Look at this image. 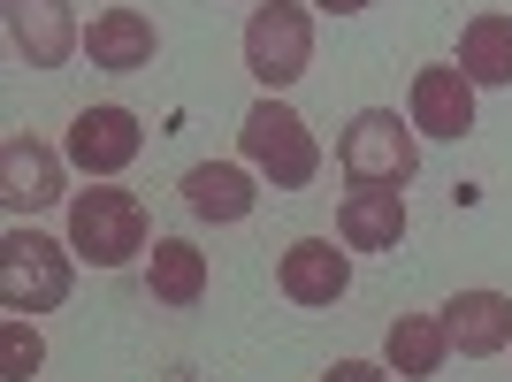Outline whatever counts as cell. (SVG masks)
<instances>
[{"mask_svg":"<svg viewBox=\"0 0 512 382\" xmlns=\"http://www.w3.org/2000/svg\"><path fill=\"white\" fill-rule=\"evenodd\" d=\"M153 16L146 8H100L85 31V54L92 69H107V77H130V69H153Z\"/></svg>","mask_w":512,"mask_h":382,"instance_id":"13","label":"cell"},{"mask_svg":"<svg viewBox=\"0 0 512 382\" xmlns=\"http://www.w3.org/2000/svg\"><path fill=\"white\" fill-rule=\"evenodd\" d=\"M77 283V253L54 245L39 230H8L0 237V306L8 314H54Z\"/></svg>","mask_w":512,"mask_h":382,"instance_id":"4","label":"cell"},{"mask_svg":"<svg viewBox=\"0 0 512 382\" xmlns=\"http://www.w3.org/2000/svg\"><path fill=\"white\" fill-rule=\"evenodd\" d=\"M459 69L467 85H512V16H474L459 31Z\"/></svg>","mask_w":512,"mask_h":382,"instance_id":"17","label":"cell"},{"mask_svg":"<svg viewBox=\"0 0 512 382\" xmlns=\"http://www.w3.org/2000/svg\"><path fill=\"white\" fill-rule=\"evenodd\" d=\"M138 146H146V130H138V115L130 107H85L77 123H69V169H85L92 184H115V176L138 161Z\"/></svg>","mask_w":512,"mask_h":382,"instance_id":"6","label":"cell"},{"mask_svg":"<svg viewBox=\"0 0 512 382\" xmlns=\"http://www.w3.org/2000/svg\"><path fill=\"white\" fill-rule=\"evenodd\" d=\"M146 291L161 306H199L207 298V253H199L192 237H161L146 253Z\"/></svg>","mask_w":512,"mask_h":382,"instance_id":"16","label":"cell"},{"mask_svg":"<svg viewBox=\"0 0 512 382\" xmlns=\"http://www.w3.org/2000/svg\"><path fill=\"white\" fill-rule=\"evenodd\" d=\"M383 360H390V375H406V382L444 375V360H451L444 314H398V321H390V337H383Z\"/></svg>","mask_w":512,"mask_h":382,"instance_id":"14","label":"cell"},{"mask_svg":"<svg viewBox=\"0 0 512 382\" xmlns=\"http://www.w3.org/2000/svg\"><path fill=\"white\" fill-rule=\"evenodd\" d=\"M337 169L352 184H383V191H406L413 169H421V130L398 123V107H360L337 138Z\"/></svg>","mask_w":512,"mask_h":382,"instance_id":"3","label":"cell"},{"mask_svg":"<svg viewBox=\"0 0 512 382\" xmlns=\"http://www.w3.org/2000/svg\"><path fill=\"white\" fill-rule=\"evenodd\" d=\"M39 360H46L39 329H31L23 314H8V321H0V375H8V382H23V375H39Z\"/></svg>","mask_w":512,"mask_h":382,"instance_id":"18","label":"cell"},{"mask_svg":"<svg viewBox=\"0 0 512 382\" xmlns=\"http://www.w3.org/2000/svg\"><path fill=\"white\" fill-rule=\"evenodd\" d=\"M62 199V153L39 138H0V207L8 214H39Z\"/></svg>","mask_w":512,"mask_h":382,"instance_id":"8","label":"cell"},{"mask_svg":"<svg viewBox=\"0 0 512 382\" xmlns=\"http://www.w3.org/2000/svg\"><path fill=\"white\" fill-rule=\"evenodd\" d=\"M337 237L352 253H390L406 237V191H383V184H352L337 207Z\"/></svg>","mask_w":512,"mask_h":382,"instance_id":"12","label":"cell"},{"mask_svg":"<svg viewBox=\"0 0 512 382\" xmlns=\"http://www.w3.org/2000/svg\"><path fill=\"white\" fill-rule=\"evenodd\" d=\"M444 329H451L459 360H497V352H512V298L505 291H459L444 306Z\"/></svg>","mask_w":512,"mask_h":382,"instance_id":"10","label":"cell"},{"mask_svg":"<svg viewBox=\"0 0 512 382\" xmlns=\"http://www.w3.org/2000/svg\"><path fill=\"white\" fill-rule=\"evenodd\" d=\"M314 62V16L299 0H260L245 16V69L260 92H291Z\"/></svg>","mask_w":512,"mask_h":382,"instance_id":"5","label":"cell"},{"mask_svg":"<svg viewBox=\"0 0 512 382\" xmlns=\"http://www.w3.org/2000/svg\"><path fill=\"white\" fill-rule=\"evenodd\" d=\"M413 130L421 138H467L474 130V85L459 62H428L413 77Z\"/></svg>","mask_w":512,"mask_h":382,"instance_id":"9","label":"cell"},{"mask_svg":"<svg viewBox=\"0 0 512 382\" xmlns=\"http://www.w3.org/2000/svg\"><path fill=\"white\" fill-rule=\"evenodd\" d=\"M237 146H245V169L253 176H268L276 191H299V184H314V169H321V146H314V130L283 107V92H268V100H253L245 107V123H237Z\"/></svg>","mask_w":512,"mask_h":382,"instance_id":"2","label":"cell"},{"mask_svg":"<svg viewBox=\"0 0 512 382\" xmlns=\"http://www.w3.org/2000/svg\"><path fill=\"white\" fill-rule=\"evenodd\" d=\"M276 283H283V298H291V306H337V298L352 291V260H344L329 237H299V245L283 253Z\"/></svg>","mask_w":512,"mask_h":382,"instance_id":"11","label":"cell"},{"mask_svg":"<svg viewBox=\"0 0 512 382\" xmlns=\"http://www.w3.org/2000/svg\"><path fill=\"white\" fill-rule=\"evenodd\" d=\"M8 8V39L31 69H62L85 46V23L69 16V0H0Z\"/></svg>","mask_w":512,"mask_h":382,"instance_id":"7","label":"cell"},{"mask_svg":"<svg viewBox=\"0 0 512 382\" xmlns=\"http://www.w3.org/2000/svg\"><path fill=\"white\" fill-rule=\"evenodd\" d=\"M253 169H237V161H199L192 176H184V207L199 214V222H245L253 214Z\"/></svg>","mask_w":512,"mask_h":382,"instance_id":"15","label":"cell"},{"mask_svg":"<svg viewBox=\"0 0 512 382\" xmlns=\"http://www.w3.org/2000/svg\"><path fill=\"white\" fill-rule=\"evenodd\" d=\"M306 8H329V16H360V8H375V0H306Z\"/></svg>","mask_w":512,"mask_h":382,"instance_id":"20","label":"cell"},{"mask_svg":"<svg viewBox=\"0 0 512 382\" xmlns=\"http://www.w3.org/2000/svg\"><path fill=\"white\" fill-rule=\"evenodd\" d=\"M321 382H390V375H383V367H367V360H337Z\"/></svg>","mask_w":512,"mask_h":382,"instance_id":"19","label":"cell"},{"mask_svg":"<svg viewBox=\"0 0 512 382\" xmlns=\"http://www.w3.org/2000/svg\"><path fill=\"white\" fill-rule=\"evenodd\" d=\"M69 253L92 268H130L146 253V199L123 184H92L69 199Z\"/></svg>","mask_w":512,"mask_h":382,"instance_id":"1","label":"cell"}]
</instances>
